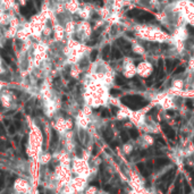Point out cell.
I'll return each mask as SVG.
<instances>
[{
	"label": "cell",
	"mask_w": 194,
	"mask_h": 194,
	"mask_svg": "<svg viewBox=\"0 0 194 194\" xmlns=\"http://www.w3.org/2000/svg\"><path fill=\"white\" fill-rule=\"evenodd\" d=\"M122 102L124 104H126L128 108L131 109H140L143 108L148 104V101L144 100L142 97L140 95H126L122 99Z\"/></svg>",
	"instance_id": "1"
},
{
	"label": "cell",
	"mask_w": 194,
	"mask_h": 194,
	"mask_svg": "<svg viewBox=\"0 0 194 194\" xmlns=\"http://www.w3.org/2000/svg\"><path fill=\"white\" fill-rule=\"evenodd\" d=\"M34 11H35V10H34V6H33V2H32V1H28L25 6L21 9V13H22L24 16H30L31 14H33Z\"/></svg>",
	"instance_id": "2"
},
{
	"label": "cell",
	"mask_w": 194,
	"mask_h": 194,
	"mask_svg": "<svg viewBox=\"0 0 194 194\" xmlns=\"http://www.w3.org/2000/svg\"><path fill=\"white\" fill-rule=\"evenodd\" d=\"M162 129H163L165 134L167 135V137H169L170 140H174L175 139V132H174V129L169 126V125L162 124Z\"/></svg>",
	"instance_id": "3"
},
{
	"label": "cell",
	"mask_w": 194,
	"mask_h": 194,
	"mask_svg": "<svg viewBox=\"0 0 194 194\" xmlns=\"http://www.w3.org/2000/svg\"><path fill=\"white\" fill-rule=\"evenodd\" d=\"M154 163H156V168L160 169L161 167L168 165L169 160L167 159V158H158V159H156V162H154Z\"/></svg>",
	"instance_id": "4"
},
{
	"label": "cell",
	"mask_w": 194,
	"mask_h": 194,
	"mask_svg": "<svg viewBox=\"0 0 194 194\" xmlns=\"http://www.w3.org/2000/svg\"><path fill=\"white\" fill-rule=\"evenodd\" d=\"M137 168H139V170H140V173L143 175L144 177H148L149 176V170H148V168L145 167V165L144 163H137Z\"/></svg>",
	"instance_id": "5"
},
{
	"label": "cell",
	"mask_w": 194,
	"mask_h": 194,
	"mask_svg": "<svg viewBox=\"0 0 194 194\" xmlns=\"http://www.w3.org/2000/svg\"><path fill=\"white\" fill-rule=\"evenodd\" d=\"M117 43L120 44V47H122L124 50H129V49H131V44L127 42L126 40H124V39H119L118 41H117Z\"/></svg>",
	"instance_id": "6"
},
{
	"label": "cell",
	"mask_w": 194,
	"mask_h": 194,
	"mask_svg": "<svg viewBox=\"0 0 194 194\" xmlns=\"http://www.w3.org/2000/svg\"><path fill=\"white\" fill-rule=\"evenodd\" d=\"M111 56H112V58H115V59H120L122 58V52L116 48V47H114L112 48V50H111Z\"/></svg>",
	"instance_id": "7"
},
{
	"label": "cell",
	"mask_w": 194,
	"mask_h": 194,
	"mask_svg": "<svg viewBox=\"0 0 194 194\" xmlns=\"http://www.w3.org/2000/svg\"><path fill=\"white\" fill-rule=\"evenodd\" d=\"M140 14H141V10H139V9H132V10H129L127 13V16L133 18V17H137Z\"/></svg>",
	"instance_id": "8"
},
{
	"label": "cell",
	"mask_w": 194,
	"mask_h": 194,
	"mask_svg": "<svg viewBox=\"0 0 194 194\" xmlns=\"http://www.w3.org/2000/svg\"><path fill=\"white\" fill-rule=\"evenodd\" d=\"M120 139H122V142L123 143H127L128 140H129V135L127 134L125 131H122L120 132Z\"/></svg>",
	"instance_id": "9"
},
{
	"label": "cell",
	"mask_w": 194,
	"mask_h": 194,
	"mask_svg": "<svg viewBox=\"0 0 194 194\" xmlns=\"http://www.w3.org/2000/svg\"><path fill=\"white\" fill-rule=\"evenodd\" d=\"M109 51H110L109 45H106V47L103 48V50H102V57H103L104 59H107V57H108V55H109Z\"/></svg>",
	"instance_id": "10"
},
{
	"label": "cell",
	"mask_w": 194,
	"mask_h": 194,
	"mask_svg": "<svg viewBox=\"0 0 194 194\" xmlns=\"http://www.w3.org/2000/svg\"><path fill=\"white\" fill-rule=\"evenodd\" d=\"M0 56H1L4 59L6 60L7 63H9V64L11 63V61H10V58H9V56H7V53H6V51H5V50H0Z\"/></svg>",
	"instance_id": "11"
},
{
	"label": "cell",
	"mask_w": 194,
	"mask_h": 194,
	"mask_svg": "<svg viewBox=\"0 0 194 194\" xmlns=\"http://www.w3.org/2000/svg\"><path fill=\"white\" fill-rule=\"evenodd\" d=\"M179 179H180V177H178L176 187H175V190L173 191V193H171V194H180V185H179Z\"/></svg>",
	"instance_id": "12"
},
{
	"label": "cell",
	"mask_w": 194,
	"mask_h": 194,
	"mask_svg": "<svg viewBox=\"0 0 194 194\" xmlns=\"http://www.w3.org/2000/svg\"><path fill=\"white\" fill-rule=\"evenodd\" d=\"M129 135H131L132 139H137V137H139V132H137L135 128H132V129L129 131Z\"/></svg>",
	"instance_id": "13"
},
{
	"label": "cell",
	"mask_w": 194,
	"mask_h": 194,
	"mask_svg": "<svg viewBox=\"0 0 194 194\" xmlns=\"http://www.w3.org/2000/svg\"><path fill=\"white\" fill-rule=\"evenodd\" d=\"M174 65H175V64H174V61H173V60H170V59L166 60V66H167V69H168V70H170V69L173 68Z\"/></svg>",
	"instance_id": "14"
},
{
	"label": "cell",
	"mask_w": 194,
	"mask_h": 194,
	"mask_svg": "<svg viewBox=\"0 0 194 194\" xmlns=\"http://www.w3.org/2000/svg\"><path fill=\"white\" fill-rule=\"evenodd\" d=\"M116 83H117L118 85H125L126 82H125V80H124V78H122V77L117 76V77H116Z\"/></svg>",
	"instance_id": "15"
},
{
	"label": "cell",
	"mask_w": 194,
	"mask_h": 194,
	"mask_svg": "<svg viewBox=\"0 0 194 194\" xmlns=\"http://www.w3.org/2000/svg\"><path fill=\"white\" fill-rule=\"evenodd\" d=\"M120 93L122 92H120L119 90H116V89H111V90H110V94L114 95V97H117V95H119Z\"/></svg>",
	"instance_id": "16"
},
{
	"label": "cell",
	"mask_w": 194,
	"mask_h": 194,
	"mask_svg": "<svg viewBox=\"0 0 194 194\" xmlns=\"http://www.w3.org/2000/svg\"><path fill=\"white\" fill-rule=\"evenodd\" d=\"M97 56H98V50H93L91 52V60L94 61V60L97 59Z\"/></svg>",
	"instance_id": "17"
},
{
	"label": "cell",
	"mask_w": 194,
	"mask_h": 194,
	"mask_svg": "<svg viewBox=\"0 0 194 194\" xmlns=\"http://www.w3.org/2000/svg\"><path fill=\"white\" fill-rule=\"evenodd\" d=\"M186 106L190 108V109H193L194 106H193V102H192V100H187L186 101Z\"/></svg>",
	"instance_id": "18"
},
{
	"label": "cell",
	"mask_w": 194,
	"mask_h": 194,
	"mask_svg": "<svg viewBox=\"0 0 194 194\" xmlns=\"http://www.w3.org/2000/svg\"><path fill=\"white\" fill-rule=\"evenodd\" d=\"M183 72H185V67H179L175 70V74H180V73H183Z\"/></svg>",
	"instance_id": "19"
},
{
	"label": "cell",
	"mask_w": 194,
	"mask_h": 194,
	"mask_svg": "<svg viewBox=\"0 0 194 194\" xmlns=\"http://www.w3.org/2000/svg\"><path fill=\"white\" fill-rule=\"evenodd\" d=\"M187 31H188V33L191 34L192 36H194V27L193 26H188V27H187Z\"/></svg>",
	"instance_id": "20"
},
{
	"label": "cell",
	"mask_w": 194,
	"mask_h": 194,
	"mask_svg": "<svg viewBox=\"0 0 194 194\" xmlns=\"http://www.w3.org/2000/svg\"><path fill=\"white\" fill-rule=\"evenodd\" d=\"M101 116L102 117H109V111L107 109H103V111H102V114H101Z\"/></svg>",
	"instance_id": "21"
},
{
	"label": "cell",
	"mask_w": 194,
	"mask_h": 194,
	"mask_svg": "<svg viewBox=\"0 0 194 194\" xmlns=\"http://www.w3.org/2000/svg\"><path fill=\"white\" fill-rule=\"evenodd\" d=\"M184 186H185V194H188L190 192H191V188H190V186H188V184L187 183H184Z\"/></svg>",
	"instance_id": "22"
},
{
	"label": "cell",
	"mask_w": 194,
	"mask_h": 194,
	"mask_svg": "<svg viewBox=\"0 0 194 194\" xmlns=\"http://www.w3.org/2000/svg\"><path fill=\"white\" fill-rule=\"evenodd\" d=\"M146 167H148V170H149V171H151V169H152V161L151 160H149L148 162H146Z\"/></svg>",
	"instance_id": "23"
},
{
	"label": "cell",
	"mask_w": 194,
	"mask_h": 194,
	"mask_svg": "<svg viewBox=\"0 0 194 194\" xmlns=\"http://www.w3.org/2000/svg\"><path fill=\"white\" fill-rule=\"evenodd\" d=\"M15 131H16V129H15V127L14 126L9 127V133H10V134H14V133H15Z\"/></svg>",
	"instance_id": "24"
},
{
	"label": "cell",
	"mask_w": 194,
	"mask_h": 194,
	"mask_svg": "<svg viewBox=\"0 0 194 194\" xmlns=\"http://www.w3.org/2000/svg\"><path fill=\"white\" fill-rule=\"evenodd\" d=\"M5 133V129H4V127H2V125L0 124V134H4Z\"/></svg>",
	"instance_id": "25"
},
{
	"label": "cell",
	"mask_w": 194,
	"mask_h": 194,
	"mask_svg": "<svg viewBox=\"0 0 194 194\" xmlns=\"http://www.w3.org/2000/svg\"><path fill=\"white\" fill-rule=\"evenodd\" d=\"M4 186V178L0 177V187H2Z\"/></svg>",
	"instance_id": "26"
},
{
	"label": "cell",
	"mask_w": 194,
	"mask_h": 194,
	"mask_svg": "<svg viewBox=\"0 0 194 194\" xmlns=\"http://www.w3.org/2000/svg\"><path fill=\"white\" fill-rule=\"evenodd\" d=\"M16 128H21V122H16Z\"/></svg>",
	"instance_id": "27"
},
{
	"label": "cell",
	"mask_w": 194,
	"mask_h": 194,
	"mask_svg": "<svg viewBox=\"0 0 194 194\" xmlns=\"http://www.w3.org/2000/svg\"><path fill=\"white\" fill-rule=\"evenodd\" d=\"M167 114L171 116V115H174V111H173V110H168V111H167Z\"/></svg>",
	"instance_id": "28"
},
{
	"label": "cell",
	"mask_w": 194,
	"mask_h": 194,
	"mask_svg": "<svg viewBox=\"0 0 194 194\" xmlns=\"http://www.w3.org/2000/svg\"><path fill=\"white\" fill-rule=\"evenodd\" d=\"M193 142H194V139H193Z\"/></svg>",
	"instance_id": "29"
},
{
	"label": "cell",
	"mask_w": 194,
	"mask_h": 194,
	"mask_svg": "<svg viewBox=\"0 0 194 194\" xmlns=\"http://www.w3.org/2000/svg\"><path fill=\"white\" fill-rule=\"evenodd\" d=\"M95 1H98V0H95Z\"/></svg>",
	"instance_id": "30"
}]
</instances>
